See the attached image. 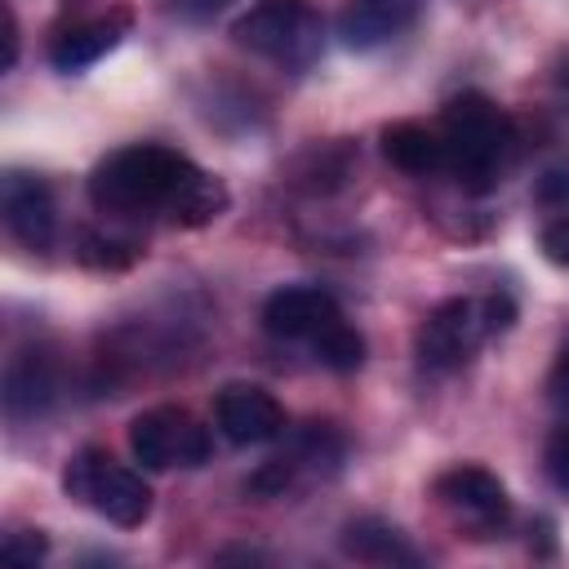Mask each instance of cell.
Returning <instances> with one entry per match:
<instances>
[{
  "instance_id": "2",
  "label": "cell",
  "mask_w": 569,
  "mask_h": 569,
  "mask_svg": "<svg viewBox=\"0 0 569 569\" xmlns=\"http://www.w3.org/2000/svg\"><path fill=\"white\" fill-rule=\"evenodd\" d=\"M445 169L467 191H489L511 160V120L485 93H458L440 116Z\"/></svg>"
},
{
  "instance_id": "12",
  "label": "cell",
  "mask_w": 569,
  "mask_h": 569,
  "mask_svg": "<svg viewBox=\"0 0 569 569\" xmlns=\"http://www.w3.org/2000/svg\"><path fill=\"white\" fill-rule=\"evenodd\" d=\"M124 31H129V13H124V9H116V13H107V18L76 22V27H67V31L49 44V62H53L58 71H80V67L98 62L102 53H111Z\"/></svg>"
},
{
  "instance_id": "5",
  "label": "cell",
  "mask_w": 569,
  "mask_h": 569,
  "mask_svg": "<svg viewBox=\"0 0 569 569\" xmlns=\"http://www.w3.org/2000/svg\"><path fill=\"white\" fill-rule=\"evenodd\" d=\"M62 489L120 529H138L151 516L147 480L133 467L116 462L107 449H80L62 471Z\"/></svg>"
},
{
  "instance_id": "4",
  "label": "cell",
  "mask_w": 569,
  "mask_h": 569,
  "mask_svg": "<svg viewBox=\"0 0 569 569\" xmlns=\"http://www.w3.org/2000/svg\"><path fill=\"white\" fill-rule=\"evenodd\" d=\"M507 325H511V302L502 293L498 298H485V302H476V298H449L418 329V342H413L418 365L431 369V373H449V369L467 365L476 356V347L493 329H507Z\"/></svg>"
},
{
  "instance_id": "13",
  "label": "cell",
  "mask_w": 569,
  "mask_h": 569,
  "mask_svg": "<svg viewBox=\"0 0 569 569\" xmlns=\"http://www.w3.org/2000/svg\"><path fill=\"white\" fill-rule=\"evenodd\" d=\"M382 156L413 173V178H427V173H440L445 169V142H440V129H427L418 120H396L382 129Z\"/></svg>"
},
{
  "instance_id": "20",
  "label": "cell",
  "mask_w": 569,
  "mask_h": 569,
  "mask_svg": "<svg viewBox=\"0 0 569 569\" xmlns=\"http://www.w3.org/2000/svg\"><path fill=\"white\" fill-rule=\"evenodd\" d=\"M222 4H227V0H173L169 9H173L178 18H191V22H196V18H213Z\"/></svg>"
},
{
  "instance_id": "18",
  "label": "cell",
  "mask_w": 569,
  "mask_h": 569,
  "mask_svg": "<svg viewBox=\"0 0 569 569\" xmlns=\"http://www.w3.org/2000/svg\"><path fill=\"white\" fill-rule=\"evenodd\" d=\"M547 476L556 480L560 493H569V427L556 431L551 445H547Z\"/></svg>"
},
{
  "instance_id": "7",
  "label": "cell",
  "mask_w": 569,
  "mask_h": 569,
  "mask_svg": "<svg viewBox=\"0 0 569 569\" xmlns=\"http://www.w3.org/2000/svg\"><path fill=\"white\" fill-rule=\"evenodd\" d=\"M262 325L271 338L316 347L333 325H342V307L333 293H325L316 284H284L262 302Z\"/></svg>"
},
{
  "instance_id": "22",
  "label": "cell",
  "mask_w": 569,
  "mask_h": 569,
  "mask_svg": "<svg viewBox=\"0 0 569 569\" xmlns=\"http://www.w3.org/2000/svg\"><path fill=\"white\" fill-rule=\"evenodd\" d=\"M0 13H4V67H13V58H18V22H13V4L4 0Z\"/></svg>"
},
{
  "instance_id": "16",
  "label": "cell",
  "mask_w": 569,
  "mask_h": 569,
  "mask_svg": "<svg viewBox=\"0 0 569 569\" xmlns=\"http://www.w3.org/2000/svg\"><path fill=\"white\" fill-rule=\"evenodd\" d=\"M316 360L320 365H329V369H338V373H347V369H356L360 360H365V338L342 320V325H333L316 347Z\"/></svg>"
},
{
  "instance_id": "17",
  "label": "cell",
  "mask_w": 569,
  "mask_h": 569,
  "mask_svg": "<svg viewBox=\"0 0 569 569\" xmlns=\"http://www.w3.org/2000/svg\"><path fill=\"white\" fill-rule=\"evenodd\" d=\"M542 253L556 262V267H569V209L565 213H556L547 227H542Z\"/></svg>"
},
{
  "instance_id": "11",
  "label": "cell",
  "mask_w": 569,
  "mask_h": 569,
  "mask_svg": "<svg viewBox=\"0 0 569 569\" xmlns=\"http://www.w3.org/2000/svg\"><path fill=\"white\" fill-rule=\"evenodd\" d=\"M422 0H342L338 36L347 49H378L418 22Z\"/></svg>"
},
{
  "instance_id": "8",
  "label": "cell",
  "mask_w": 569,
  "mask_h": 569,
  "mask_svg": "<svg viewBox=\"0 0 569 569\" xmlns=\"http://www.w3.org/2000/svg\"><path fill=\"white\" fill-rule=\"evenodd\" d=\"M0 213H4V227L18 244H27V249H49L53 244L58 204H53V191H49L44 178L9 169L4 182H0Z\"/></svg>"
},
{
  "instance_id": "6",
  "label": "cell",
  "mask_w": 569,
  "mask_h": 569,
  "mask_svg": "<svg viewBox=\"0 0 569 569\" xmlns=\"http://www.w3.org/2000/svg\"><path fill=\"white\" fill-rule=\"evenodd\" d=\"M129 449L147 471L200 467L209 458V431L178 405L147 409L129 422Z\"/></svg>"
},
{
  "instance_id": "9",
  "label": "cell",
  "mask_w": 569,
  "mask_h": 569,
  "mask_svg": "<svg viewBox=\"0 0 569 569\" xmlns=\"http://www.w3.org/2000/svg\"><path fill=\"white\" fill-rule=\"evenodd\" d=\"M213 418H218V431L231 440V445H262V440H276L284 431V409L271 391L253 387V382H231L218 391L213 400Z\"/></svg>"
},
{
  "instance_id": "15",
  "label": "cell",
  "mask_w": 569,
  "mask_h": 569,
  "mask_svg": "<svg viewBox=\"0 0 569 569\" xmlns=\"http://www.w3.org/2000/svg\"><path fill=\"white\" fill-rule=\"evenodd\" d=\"M342 547H347L356 560H369V565H418V551H413L391 525H378V520H356V525H347Z\"/></svg>"
},
{
  "instance_id": "3",
  "label": "cell",
  "mask_w": 569,
  "mask_h": 569,
  "mask_svg": "<svg viewBox=\"0 0 569 569\" xmlns=\"http://www.w3.org/2000/svg\"><path fill=\"white\" fill-rule=\"evenodd\" d=\"M231 40L284 71H302L320 58L325 18L311 0H258L231 22Z\"/></svg>"
},
{
  "instance_id": "19",
  "label": "cell",
  "mask_w": 569,
  "mask_h": 569,
  "mask_svg": "<svg viewBox=\"0 0 569 569\" xmlns=\"http://www.w3.org/2000/svg\"><path fill=\"white\" fill-rule=\"evenodd\" d=\"M44 547H49L44 533H27V538H22V533H9V538H4V556H9V560H22V565H36V560L44 556Z\"/></svg>"
},
{
  "instance_id": "1",
  "label": "cell",
  "mask_w": 569,
  "mask_h": 569,
  "mask_svg": "<svg viewBox=\"0 0 569 569\" xmlns=\"http://www.w3.org/2000/svg\"><path fill=\"white\" fill-rule=\"evenodd\" d=\"M89 200L116 218L164 213L178 227H204L227 209V187L169 147L133 142L89 173Z\"/></svg>"
},
{
  "instance_id": "10",
  "label": "cell",
  "mask_w": 569,
  "mask_h": 569,
  "mask_svg": "<svg viewBox=\"0 0 569 569\" xmlns=\"http://www.w3.org/2000/svg\"><path fill=\"white\" fill-rule=\"evenodd\" d=\"M436 498L467 525H480V529H493L507 520V489L493 471L485 467H453L436 480Z\"/></svg>"
},
{
  "instance_id": "14",
  "label": "cell",
  "mask_w": 569,
  "mask_h": 569,
  "mask_svg": "<svg viewBox=\"0 0 569 569\" xmlns=\"http://www.w3.org/2000/svg\"><path fill=\"white\" fill-rule=\"evenodd\" d=\"M53 387H58V373H53V360L44 351H22L9 360L4 369V409L13 418L22 413H40L49 400H53Z\"/></svg>"
},
{
  "instance_id": "21",
  "label": "cell",
  "mask_w": 569,
  "mask_h": 569,
  "mask_svg": "<svg viewBox=\"0 0 569 569\" xmlns=\"http://www.w3.org/2000/svg\"><path fill=\"white\" fill-rule=\"evenodd\" d=\"M551 396H556V400H569V342L560 347V360H556V369H551Z\"/></svg>"
}]
</instances>
